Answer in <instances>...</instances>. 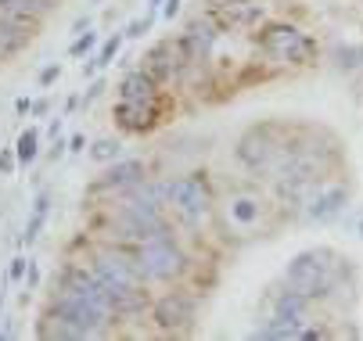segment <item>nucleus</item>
I'll use <instances>...</instances> for the list:
<instances>
[{
	"mask_svg": "<svg viewBox=\"0 0 363 341\" xmlns=\"http://www.w3.org/2000/svg\"><path fill=\"white\" fill-rule=\"evenodd\" d=\"M58 76H62V65H47V69L40 72V83H43V86H50V83H55Z\"/></svg>",
	"mask_w": 363,
	"mask_h": 341,
	"instance_id": "5701e85b",
	"label": "nucleus"
},
{
	"mask_svg": "<svg viewBox=\"0 0 363 341\" xmlns=\"http://www.w3.org/2000/svg\"><path fill=\"white\" fill-rule=\"evenodd\" d=\"M119 101H159V83L144 69H137L119 83Z\"/></svg>",
	"mask_w": 363,
	"mask_h": 341,
	"instance_id": "4468645a",
	"label": "nucleus"
},
{
	"mask_svg": "<svg viewBox=\"0 0 363 341\" xmlns=\"http://www.w3.org/2000/svg\"><path fill=\"white\" fill-rule=\"evenodd\" d=\"M47 212H50V198L47 194H40V198L33 202V219L26 223V241L33 245V241L43 233V223H47Z\"/></svg>",
	"mask_w": 363,
	"mask_h": 341,
	"instance_id": "a211bd4d",
	"label": "nucleus"
},
{
	"mask_svg": "<svg viewBox=\"0 0 363 341\" xmlns=\"http://www.w3.org/2000/svg\"><path fill=\"white\" fill-rule=\"evenodd\" d=\"M166 202L187 219H205L213 209V190L201 176H177L166 183Z\"/></svg>",
	"mask_w": 363,
	"mask_h": 341,
	"instance_id": "423d86ee",
	"label": "nucleus"
},
{
	"mask_svg": "<svg viewBox=\"0 0 363 341\" xmlns=\"http://www.w3.org/2000/svg\"><path fill=\"white\" fill-rule=\"evenodd\" d=\"M284 284L298 287L302 295L309 299H324L335 291L338 284V255L328 252V248H309V252H298L288 270H284Z\"/></svg>",
	"mask_w": 363,
	"mask_h": 341,
	"instance_id": "f03ea898",
	"label": "nucleus"
},
{
	"mask_svg": "<svg viewBox=\"0 0 363 341\" xmlns=\"http://www.w3.org/2000/svg\"><path fill=\"white\" fill-rule=\"evenodd\" d=\"M101 93H105V79H94V83H90V90L83 93V101H86V105H94Z\"/></svg>",
	"mask_w": 363,
	"mask_h": 341,
	"instance_id": "4be33fe9",
	"label": "nucleus"
},
{
	"mask_svg": "<svg viewBox=\"0 0 363 341\" xmlns=\"http://www.w3.org/2000/svg\"><path fill=\"white\" fill-rule=\"evenodd\" d=\"M36 284H40V270L29 262V287H36Z\"/></svg>",
	"mask_w": 363,
	"mask_h": 341,
	"instance_id": "a878e982",
	"label": "nucleus"
},
{
	"mask_svg": "<svg viewBox=\"0 0 363 341\" xmlns=\"http://www.w3.org/2000/svg\"><path fill=\"white\" fill-rule=\"evenodd\" d=\"M26 277V259L18 255V259H11V280H22Z\"/></svg>",
	"mask_w": 363,
	"mask_h": 341,
	"instance_id": "b1692460",
	"label": "nucleus"
},
{
	"mask_svg": "<svg viewBox=\"0 0 363 341\" xmlns=\"http://www.w3.org/2000/svg\"><path fill=\"white\" fill-rule=\"evenodd\" d=\"M116 122L126 133H144L159 122V112H155V101H119L116 105Z\"/></svg>",
	"mask_w": 363,
	"mask_h": 341,
	"instance_id": "9b49d317",
	"label": "nucleus"
},
{
	"mask_svg": "<svg viewBox=\"0 0 363 341\" xmlns=\"http://www.w3.org/2000/svg\"><path fill=\"white\" fill-rule=\"evenodd\" d=\"M177 43H180V51H184V58H187V62H201L205 54L213 51V43H216V29H213L209 22H191V25H187V33H184Z\"/></svg>",
	"mask_w": 363,
	"mask_h": 341,
	"instance_id": "f8f14e48",
	"label": "nucleus"
},
{
	"mask_svg": "<svg viewBox=\"0 0 363 341\" xmlns=\"http://www.w3.org/2000/svg\"><path fill=\"white\" fill-rule=\"evenodd\" d=\"M227 216H230V223L248 230V226H255L259 219H263V202L252 198V194H238V198L227 202Z\"/></svg>",
	"mask_w": 363,
	"mask_h": 341,
	"instance_id": "2eb2a0df",
	"label": "nucleus"
},
{
	"mask_svg": "<svg viewBox=\"0 0 363 341\" xmlns=\"http://www.w3.org/2000/svg\"><path fill=\"white\" fill-rule=\"evenodd\" d=\"M123 36H126V33H116V36H108V40H105V47H101V51H97V58H90V62L83 65V76H97L101 69H105V65H108V62H112V58L119 54V47H123Z\"/></svg>",
	"mask_w": 363,
	"mask_h": 341,
	"instance_id": "dca6fc26",
	"label": "nucleus"
},
{
	"mask_svg": "<svg viewBox=\"0 0 363 341\" xmlns=\"http://www.w3.org/2000/svg\"><path fill=\"white\" fill-rule=\"evenodd\" d=\"M15 155H18V166H33V162H36V155H40V129L29 126V129L18 137Z\"/></svg>",
	"mask_w": 363,
	"mask_h": 341,
	"instance_id": "f3484780",
	"label": "nucleus"
},
{
	"mask_svg": "<svg viewBox=\"0 0 363 341\" xmlns=\"http://www.w3.org/2000/svg\"><path fill=\"white\" fill-rule=\"evenodd\" d=\"M94 43H97V33H90V29H86V33H83V36L69 47V54H72V58H79V54H86V51H90Z\"/></svg>",
	"mask_w": 363,
	"mask_h": 341,
	"instance_id": "aec40b11",
	"label": "nucleus"
},
{
	"mask_svg": "<svg viewBox=\"0 0 363 341\" xmlns=\"http://www.w3.org/2000/svg\"><path fill=\"white\" fill-rule=\"evenodd\" d=\"M0 306H4V287H0Z\"/></svg>",
	"mask_w": 363,
	"mask_h": 341,
	"instance_id": "c85d7f7f",
	"label": "nucleus"
},
{
	"mask_svg": "<svg viewBox=\"0 0 363 341\" xmlns=\"http://www.w3.org/2000/svg\"><path fill=\"white\" fill-rule=\"evenodd\" d=\"M194 316H198V302H194V295H187V291H169V295H162L159 302L151 306L155 327L166 330V334H184V330H191Z\"/></svg>",
	"mask_w": 363,
	"mask_h": 341,
	"instance_id": "0eeeda50",
	"label": "nucleus"
},
{
	"mask_svg": "<svg viewBox=\"0 0 363 341\" xmlns=\"http://www.w3.org/2000/svg\"><path fill=\"white\" fill-rule=\"evenodd\" d=\"M298 148L295 140H288V129L281 122H267V126H252L241 140H238V162L255 173V176H274L284 158Z\"/></svg>",
	"mask_w": 363,
	"mask_h": 341,
	"instance_id": "f257e3e1",
	"label": "nucleus"
},
{
	"mask_svg": "<svg viewBox=\"0 0 363 341\" xmlns=\"http://www.w3.org/2000/svg\"><path fill=\"white\" fill-rule=\"evenodd\" d=\"M133 255H137V266H140L144 280H151V284H166V280H177V277L187 273V255L173 241L169 230L140 241Z\"/></svg>",
	"mask_w": 363,
	"mask_h": 341,
	"instance_id": "20e7f679",
	"label": "nucleus"
},
{
	"mask_svg": "<svg viewBox=\"0 0 363 341\" xmlns=\"http://www.w3.org/2000/svg\"><path fill=\"white\" fill-rule=\"evenodd\" d=\"M345 202H349V190L342 187V183H317L313 190L306 194V219H313V223H328V219H335L342 209H345Z\"/></svg>",
	"mask_w": 363,
	"mask_h": 341,
	"instance_id": "6e6552de",
	"label": "nucleus"
},
{
	"mask_svg": "<svg viewBox=\"0 0 363 341\" xmlns=\"http://www.w3.org/2000/svg\"><path fill=\"white\" fill-rule=\"evenodd\" d=\"M187 65V58H184V51H180V43H173V40H166V43H155L151 51H147V58H144V72L155 79V83H169L180 69Z\"/></svg>",
	"mask_w": 363,
	"mask_h": 341,
	"instance_id": "1a4fd4ad",
	"label": "nucleus"
},
{
	"mask_svg": "<svg viewBox=\"0 0 363 341\" xmlns=\"http://www.w3.org/2000/svg\"><path fill=\"white\" fill-rule=\"evenodd\" d=\"M309 295H302L298 287H284V291H277L274 295V316H281V320H291V323H309Z\"/></svg>",
	"mask_w": 363,
	"mask_h": 341,
	"instance_id": "ddd939ff",
	"label": "nucleus"
},
{
	"mask_svg": "<svg viewBox=\"0 0 363 341\" xmlns=\"http://www.w3.org/2000/svg\"><path fill=\"white\" fill-rule=\"evenodd\" d=\"M29 112H33V115H43V112H47V101H29Z\"/></svg>",
	"mask_w": 363,
	"mask_h": 341,
	"instance_id": "393cba45",
	"label": "nucleus"
},
{
	"mask_svg": "<svg viewBox=\"0 0 363 341\" xmlns=\"http://www.w3.org/2000/svg\"><path fill=\"white\" fill-rule=\"evenodd\" d=\"M180 11V0H169V8H166V18H173Z\"/></svg>",
	"mask_w": 363,
	"mask_h": 341,
	"instance_id": "cd10ccee",
	"label": "nucleus"
},
{
	"mask_svg": "<svg viewBox=\"0 0 363 341\" xmlns=\"http://www.w3.org/2000/svg\"><path fill=\"white\" fill-rule=\"evenodd\" d=\"M137 183H144V162H137V158H116L105 169V176L97 180L101 190H119V194L137 187Z\"/></svg>",
	"mask_w": 363,
	"mask_h": 341,
	"instance_id": "9d476101",
	"label": "nucleus"
},
{
	"mask_svg": "<svg viewBox=\"0 0 363 341\" xmlns=\"http://www.w3.org/2000/svg\"><path fill=\"white\" fill-rule=\"evenodd\" d=\"M47 313H50V316H58V320L69 323V327H76L83 337H105V334L112 330V323H116L108 313H101L97 306H90V302L69 295V291H58V295L50 299Z\"/></svg>",
	"mask_w": 363,
	"mask_h": 341,
	"instance_id": "39448f33",
	"label": "nucleus"
},
{
	"mask_svg": "<svg viewBox=\"0 0 363 341\" xmlns=\"http://www.w3.org/2000/svg\"><path fill=\"white\" fill-rule=\"evenodd\" d=\"M18 166V155L15 151H0V176H11Z\"/></svg>",
	"mask_w": 363,
	"mask_h": 341,
	"instance_id": "412c9836",
	"label": "nucleus"
},
{
	"mask_svg": "<svg viewBox=\"0 0 363 341\" xmlns=\"http://www.w3.org/2000/svg\"><path fill=\"white\" fill-rule=\"evenodd\" d=\"M359 230H363V226H359ZM359 237H363V233H359Z\"/></svg>",
	"mask_w": 363,
	"mask_h": 341,
	"instance_id": "c756f323",
	"label": "nucleus"
},
{
	"mask_svg": "<svg viewBox=\"0 0 363 341\" xmlns=\"http://www.w3.org/2000/svg\"><path fill=\"white\" fill-rule=\"evenodd\" d=\"M255 43L267 58L284 62V65H309L317 58V40L288 22H267L255 33Z\"/></svg>",
	"mask_w": 363,
	"mask_h": 341,
	"instance_id": "7ed1b4c3",
	"label": "nucleus"
},
{
	"mask_svg": "<svg viewBox=\"0 0 363 341\" xmlns=\"http://www.w3.org/2000/svg\"><path fill=\"white\" fill-rule=\"evenodd\" d=\"M69 151H83V137H72L69 140Z\"/></svg>",
	"mask_w": 363,
	"mask_h": 341,
	"instance_id": "bb28decb",
	"label": "nucleus"
},
{
	"mask_svg": "<svg viewBox=\"0 0 363 341\" xmlns=\"http://www.w3.org/2000/svg\"><path fill=\"white\" fill-rule=\"evenodd\" d=\"M119 151H123V144L112 140V137H105V140H97L94 148H90V158H94V162H116Z\"/></svg>",
	"mask_w": 363,
	"mask_h": 341,
	"instance_id": "6ab92c4d",
	"label": "nucleus"
}]
</instances>
